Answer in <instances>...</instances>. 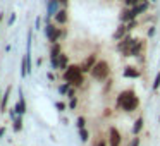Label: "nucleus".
<instances>
[{
	"label": "nucleus",
	"instance_id": "f257e3e1",
	"mask_svg": "<svg viewBox=\"0 0 160 146\" xmlns=\"http://www.w3.org/2000/svg\"><path fill=\"white\" fill-rule=\"evenodd\" d=\"M115 105H117V107H121L124 112H132V110H136V108H138L139 100H138V96H136L134 91L126 90V91H122V93L117 96Z\"/></svg>",
	"mask_w": 160,
	"mask_h": 146
},
{
	"label": "nucleus",
	"instance_id": "f03ea898",
	"mask_svg": "<svg viewBox=\"0 0 160 146\" xmlns=\"http://www.w3.org/2000/svg\"><path fill=\"white\" fill-rule=\"evenodd\" d=\"M83 71H81V66H67V69L64 71V79L67 83L74 84V86H81L84 83V76Z\"/></svg>",
	"mask_w": 160,
	"mask_h": 146
},
{
	"label": "nucleus",
	"instance_id": "7ed1b4c3",
	"mask_svg": "<svg viewBox=\"0 0 160 146\" xmlns=\"http://www.w3.org/2000/svg\"><path fill=\"white\" fill-rule=\"evenodd\" d=\"M90 72H91V76H93L95 79L103 81V79H107L108 74H110V66H108L105 60H98V62L93 66V69H91Z\"/></svg>",
	"mask_w": 160,
	"mask_h": 146
},
{
	"label": "nucleus",
	"instance_id": "20e7f679",
	"mask_svg": "<svg viewBox=\"0 0 160 146\" xmlns=\"http://www.w3.org/2000/svg\"><path fill=\"white\" fill-rule=\"evenodd\" d=\"M45 36L48 38V41L57 43V40L60 38V29L55 28L53 24H50V22H47V26H45Z\"/></svg>",
	"mask_w": 160,
	"mask_h": 146
},
{
	"label": "nucleus",
	"instance_id": "39448f33",
	"mask_svg": "<svg viewBox=\"0 0 160 146\" xmlns=\"http://www.w3.org/2000/svg\"><path fill=\"white\" fill-rule=\"evenodd\" d=\"M108 143H110V146H121V132L115 127L108 129Z\"/></svg>",
	"mask_w": 160,
	"mask_h": 146
},
{
	"label": "nucleus",
	"instance_id": "423d86ee",
	"mask_svg": "<svg viewBox=\"0 0 160 146\" xmlns=\"http://www.w3.org/2000/svg\"><path fill=\"white\" fill-rule=\"evenodd\" d=\"M14 110L18 115H24L26 114V101H24V96H22V90L19 88V100L18 103L14 105Z\"/></svg>",
	"mask_w": 160,
	"mask_h": 146
},
{
	"label": "nucleus",
	"instance_id": "0eeeda50",
	"mask_svg": "<svg viewBox=\"0 0 160 146\" xmlns=\"http://www.w3.org/2000/svg\"><path fill=\"white\" fill-rule=\"evenodd\" d=\"M59 0H47V17H52L59 12Z\"/></svg>",
	"mask_w": 160,
	"mask_h": 146
},
{
	"label": "nucleus",
	"instance_id": "6e6552de",
	"mask_svg": "<svg viewBox=\"0 0 160 146\" xmlns=\"http://www.w3.org/2000/svg\"><path fill=\"white\" fill-rule=\"evenodd\" d=\"M95 64H97V55H95V53H91V55L88 57L83 64H81V71H83V72H88V71L93 69Z\"/></svg>",
	"mask_w": 160,
	"mask_h": 146
},
{
	"label": "nucleus",
	"instance_id": "1a4fd4ad",
	"mask_svg": "<svg viewBox=\"0 0 160 146\" xmlns=\"http://www.w3.org/2000/svg\"><path fill=\"white\" fill-rule=\"evenodd\" d=\"M122 76L129 77V79H136V77H139V71L136 69V67H132V66H128V67H124V71H122Z\"/></svg>",
	"mask_w": 160,
	"mask_h": 146
},
{
	"label": "nucleus",
	"instance_id": "9d476101",
	"mask_svg": "<svg viewBox=\"0 0 160 146\" xmlns=\"http://www.w3.org/2000/svg\"><path fill=\"white\" fill-rule=\"evenodd\" d=\"M143 46H145L143 40H134V45L131 46V52H129V57H138L139 53H141Z\"/></svg>",
	"mask_w": 160,
	"mask_h": 146
},
{
	"label": "nucleus",
	"instance_id": "9b49d317",
	"mask_svg": "<svg viewBox=\"0 0 160 146\" xmlns=\"http://www.w3.org/2000/svg\"><path fill=\"white\" fill-rule=\"evenodd\" d=\"M119 17H121V21H122V22H129V21H134V19H136V12L132 11V7L129 9V11H128V9H126V11H122V12H121V16H119Z\"/></svg>",
	"mask_w": 160,
	"mask_h": 146
},
{
	"label": "nucleus",
	"instance_id": "f8f14e48",
	"mask_svg": "<svg viewBox=\"0 0 160 146\" xmlns=\"http://www.w3.org/2000/svg\"><path fill=\"white\" fill-rule=\"evenodd\" d=\"M11 90L12 88L9 86L7 90H5V93L2 95V101H0V112H2V114H5V110H7V101H9V96H11Z\"/></svg>",
	"mask_w": 160,
	"mask_h": 146
},
{
	"label": "nucleus",
	"instance_id": "ddd939ff",
	"mask_svg": "<svg viewBox=\"0 0 160 146\" xmlns=\"http://www.w3.org/2000/svg\"><path fill=\"white\" fill-rule=\"evenodd\" d=\"M128 24H121L117 29H115V33H114V40H122L126 35H128Z\"/></svg>",
	"mask_w": 160,
	"mask_h": 146
},
{
	"label": "nucleus",
	"instance_id": "4468645a",
	"mask_svg": "<svg viewBox=\"0 0 160 146\" xmlns=\"http://www.w3.org/2000/svg\"><path fill=\"white\" fill-rule=\"evenodd\" d=\"M143 125H145V119H143V117H138V119L134 120V125H132V134L138 136L139 132L143 131Z\"/></svg>",
	"mask_w": 160,
	"mask_h": 146
},
{
	"label": "nucleus",
	"instance_id": "2eb2a0df",
	"mask_svg": "<svg viewBox=\"0 0 160 146\" xmlns=\"http://www.w3.org/2000/svg\"><path fill=\"white\" fill-rule=\"evenodd\" d=\"M60 53H62V50H60V43H52V50H50V60H57Z\"/></svg>",
	"mask_w": 160,
	"mask_h": 146
},
{
	"label": "nucleus",
	"instance_id": "dca6fc26",
	"mask_svg": "<svg viewBox=\"0 0 160 146\" xmlns=\"http://www.w3.org/2000/svg\"><path fill=\"white\" fill-rule=\"evenodd\" d=\"M146 9H148V0H143V2H139L138 5H134V7H132V11L136 12V16H139V14H143Z\"/></svg>",
	"mask_w": 160,
	"mask_h": 146
},
{
	"label": "nucleus",
	"instance_id": "f3484780",
	"mask_svg": "<svg viewBox=\"0 0 160 146\" xmlns=\"http://www.w3.org/2000/svg\"><path fill=\"white\" fill-rule=\"evenodd\" d=\"M53 17H55V21L59 22V24H66V22H67V12L62 9V11H59Z\"/></svg>",
	"mask_w": 160,
	"mask_h": 146
},
{
	"label": "nucleus",
	"instance_id": "a211bd4d",
	"mask_svg": "<svg viewBox=\"0 0 160 146\" xmlns=\"http://www.w3.org/2000/svg\"><path fill=\"white\" fill-rule=\"evenodd\" d=\"M57 60H59V69H64V71H66V69H67V66H69V59H67V55L60 53Z\"/></svg>",
	"mask_w": 160,
	"mask_h": 146
},
{
	"label": "nucleus",
	"instance_id": "6ab92c4d",
	"mask_svg": "<svg viewBox=\"0 0 160 146\" xmlns=\"http://www.w3.org/2000/svg\"><path fill=\"white\" fill-rule=\"evenodd\" d=\"M22 129V115H18V117L14 119V131L19 132Z\"/></svg>",
	"mask_w": 160,
	"mask_h": 146
},
{
	"label": "nucleus",
	"instance_id": "aec40b11",
	"mask_svg": "<svg viewBox=\"0 0 160 146\" xmlns=\"http://www.w3.org/2000/svg\"><path fill=\"white\" fill-rule=\"evenodd\" d=\"M79 138H81V141H83V143H86L88 139H90V132H88L84 127L79 129Z\"/></svg>",
	"mask_w": 160,
	"mask_h": 146
},
{
	"label": "nucleus",
	"instance_id": "412c9836",
	"mask_svg": "<svg viewBox=\"0 0 160 146\" xmlns=\"http://www.w3.org/2000/svg\"><path fill=\"white\" fill-rule=\"evenodd\" d=\"M71 86H72V84H71V83H67V81H66V83H64L62 86H59V93H60V95H66L67 91L71 90Z\"/></svg>",
	"mask_w": 160,
	"mask_h": 146
},
{
	"label": "nucleus",
	"instance_id": "4be33fe9",
	"mask_svg": "<svg viewBox=\"0 0 160 146\" xmlns=\"http://www.w3.org/2000/svg\"><path fill=\"white\" fill-rule=\"evenodd\" d=\"M160 88V72H157V76H155V79H153V90H158Z\"/></svg>",
	"mask_w": 160,
	"mask_h": 146
},
{
	"label": "nucleus",
	"instance_id": "5701e85b",
	"mask_svg": "<svg viewBox=\"0 0 160 146\" xmlns=\"http://www.w3.org/2000/svg\"><path fill=\"white\" fill-rule=\"evenodd\" d=\"M76 125H78L79 129H83L84 125H86V119H84V117H78V120H76Z\"/></svg>",
	"mask_w": 160,
	"mask_h": 146
},
{
	"label": "nucleus",
	"instance_id": "b1692460",
	"mask_svg": "<svg viewBox=\"0 0 160 146\" xmlns=\"http://www.w3.org/2000/svg\"><path fill=\"white\" fill-rule=\"evenodd\" d=\"M126 5H129V7H134V5H138L139 2H143V0H124Z\"/></svg>",
	"mask_w": 160,
	"mask_h": 146
},
{
	"label": "nucleus",
	"instance_id": "393cba45",
	"mask_svg": "<svg viewBox=\"0 0 160 146\" xmlns=\"http://www.w3.org/2000/svg\"><path fill=\"white\" fill-rule=\"evenodd\" d=\"M55 108H57L59 112H64V110H66V103H62V101H57V103H55Z\"/></svg>",
	"mask_w": 160,
	"mask_h": 146
},
{
	"label": "nucleus",
	"instance_id": "a878e982",
	"mask_svg": "<svg viewBox=\"0 0 160 146\" xmlns=\"http://www.w3.org/2000/svg\"><path fill=\"white\" fill-rule=\"evenodd\" d=\"M129 146H139V138H138V136H134V138H132V141L129 143Z\"/></svg>",
	"mask_w": 160,
	"mask_h": 146
},
{
	"label": "nucleus",
	"instance_id": "bb28decb",
	"mask_svg": "<svg viewBox=\"0 0 160 146\" xmlns=\"http://www.w3.org/2000/svg\"><path fill=\"white\" fill-rule=\"evenodd\" d=\"M76 105H78V100H76V98H71V103H69V107L74 110V108H76Z\"/></svg>",
	"mask_w": 160,
	"mask_h": 146
},
{
	"label": "nucleus",
	"instance_id": "cd10ccee",
	"mask_svg": "<svg viewBox=\"0 0 160 146\" xmlns=\"http://www.w3.org/2000/svg\"><path fill=\"white\" fill-rule=\"evenodd\" d=\"M14 21H16V14L12 12V14H11V17H9V26H12V24H14Z\"/></svg>",
	"mask_w": 160,
	"mask_h": 146
},
{
	"label": "nucleus",
	"instance_id": "c85d7f7f",
	"mask_svg": "<svg viewBox=\"0 0 160 146\" xmlns=\"http://www.w3.org/2000/svg\"><path fill=\"white\" fill-rule=\"evenodd\" d=\"M67 96H69V98H76V93H74V90H72V88H71V90L67 91Z\"/></svg>",
	"mask_w": 160,
	"mask_h": 146
},
{
	"label": "nucleus",
	"instance_id": "c756f323",
	"mask_svg": "<svg viewBox=\"0 0 160 146\" xmlns=\"http://www.w3.org/2000/svg\"><path fill=\"white\" fill-rule=\"evenodd\" d=\"M4 134H5V127L2 125V127H0V138H4Z\"/></svg>",
	"mask_w": 160,
	"mask_h": 146
},
{
	"label": "nucleus",
	"instance_id": "7c9ffc66",
	"mask_svg": "<svg viewBox=\"0 0 160 146\" xmlns=\"http://www.w3.org/2000/svg\"><path fill=\"white\" fill-rule=\"evenodd\" d=\"M153 35H155V28H150L148 29V36H153Z\"/></svg>",
	"mask_w": 160,
	"mask_h": 146
},
{
	"label": "nucleus",
	"instance_id": "2f4dec72",
	"mask_svg": "<svg viewBox=\"0 0 160 146\" xmlns=\"http://www.w3.org/2000/svg\"><path fill=\"white\" fill-rule=\"evenodd\" d=\"M40 24H42V21H40V17H38V19H36V28L35 29H40Z\"/></svg>",
	"mask_w": 160,
	"mask_h": 146
},
{
	"label": "nucleus",
	"instance_id": "473e14b6",
	"mask_svg": "<svg viewBox=\"0 0 160 146\" xmlns=\"http://www.w3.org/2000/svg\"><path fill=\"white\" fill-rule=\"evenodd\" d=\"M97 146H107V144H105V141H100V143H98Z\"/></svg>",
	"mask_w": 160,
	"mask_h": 146
},
{
	"label": "nucleus",
	"instance_id": "72a5a7b5",
	"mask_svg": "<svg viewBox=\"0 0 160 146\" xmlns=\"http://www.w3.org/2000/svg\"><path fill=\"white\" fill-rule=\"evenodd\" d=\"M59 2H60V4H64V5L67 4V0H59Z\"/></svg>",
	"mask_w": 160,
	"mask_h": 146
},
{
	"label": "nucleus",
	"instance_id": "f704fd0d",
	"mask_svg": "<svg viewBox=\"0 0 160 146\" xmlns=\"http://www.w3.org/2000/svg\"><path fill=\"white\" fill-rule=\"evenodd\" d=\"M2 19H4V14H0V22H2Z\"/></svg>",
	"mask_w": 160,
	"mask_h": 146
},
{
	"label": "nucleus",
	"instance_id": "c9c22d12",
	"mask_svg": "<svg viewBox=\"0 0 160 146\" xmlns=\"http://www.w3.org/2000/svg\"><path fill=\"white\" fill-rule=\"evenodd\" d=\"M0 101H2V93H0Z\"/></svg>",
	"mask_w": 160,
	"mask_h": 146
},
{
	"label": "nucleus",
	"instance_id": "e433bc0d",
	"mask_svg": "<svg viewBox=\"0 0 160 146\" xmlns=\"http://www.w3.org/2000/svg\"><path fill=\"white\" fill-rule=\"evenodd\" d=\"M152 2H157V0H152Z\"/></svg>",
	"mask_w": 160,
	"mask_h": 146
}]
</instances>
